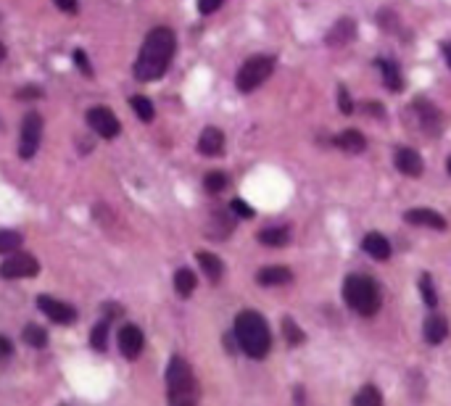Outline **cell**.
I'll list each match as a JSON object with an SVG mask.
<instances>
[{
  "label": "cell",
  "mask_w": 451,
  "mask_h": 406,
  "mask_svg": "<svg viewBox=\"0 0 451 406\" xmlns=\"http://www.w3.org/2000/svg\"><path fill=\"white\" fill-rule=\"evenodd\" d=\"M230 211H235V214L243 216V219H251V216H254V209H251L245 201H241V198H235V201L230 203Z\"/></svg>",
  "instance_id": "obj_34"
},
{
  "label": "cell",
  "mask_w": 451,
  "mask_h": 406,
  "mask_svg": "<svg viewBox=\"0 0 451 406\" xmlns=\"http://www.w3.org/2000/svg\"><path fill=\"white\" fill-rule=\"evenodd\" d=\"M354 34H357V24H354V19H341V21H335V24H332V30L328 32L325 43L332 45V48L346 45Z\"/></svg>",
  "instance_id": "obj_15"
},
{
  "label": "cell",
  "mask_w": 451,
  "mask_h": 406,
  "mask_svg": "<svg viewBox=\"0 0 451 406\" xmlns=\"http://www.w3.org/2000/svg\"><path fill=\"white\" fill-rule=\"evenodd\" d=\"M132 108H135V114L143 121H153V116H156L153 103H150L146 95H132Z\"/></svg>",
  "instance_id": "obj_27"
},
{
  "label": "cell",
  "mask_w": 451,
  "mask_h": 406,
  "mask_svg": "<svg viewBox=\"0 0 451 406\" xmlns=\"http://www.w3.org/2000/svg\"><path fill=\"white\" fill-rule=\"evenodd\" d=\"M420 293H422V301L428 303V306H436V303H438L436 287H433V280H430V274H422V280H420Z\"/></svg>",
  "instance_id": "obj_32"
},
{
  "label": "cell",
  "mask_w": 451,
  "mask_h": 406,
  "mask_svg": "<svg viewBox=\"0 0 451 406\" xmlns=\"http://www.w3.org/2000/svg\"><path fill=\"white\" fill-rule=\"evenodd\" d=\"M174 50H177V37H174V32L169 27L150 30L143 48H140V56H137L135 77L140 82H153V79L164 77Z\"/></svg>",
  "instance_id": "obj_1"
},
{
  "label": "cell",
  "mask_w": 451,
  "mask_h": 406,
  "mask_svg": "<svg viewBox=\"0 0 451 406\" xmlns=\"http://www.w3.org/2000/svg\"><path fill=\"white\" fill-rule=\"evenodd\" d=\"M74 61H77V66H79V72L82 74H88V77H92V66H90V59L82 53V50H77L74 53Z\"/></svg>",
  "instance_id": "obj_35"
},
{
  "label": "cell",
  "mask_w": 451,
  "mask_h": 406,
  "mask_svg": "<svg viewBox=\"0 0 451 406\" xmlns=\"http://www.w3.org/2000/svg\"><path fill=\"white\" fill-rule=\"evenodd\" d=\"M361 248L377 261H385L391 256V243L385 241V235H380V232H367L364 241H361Z\"/></svg>",
  "instance_id": "obj_16"
},
{
  "label": "cell",
  "mask_w": 451,
  "mask_h": 406,
  "mask_svg": "<svg viewBox=\"0 0 451 406\" xmlns=\"http://www.w3.org/2000/svg\"><path fill=\"white\" fill-rule=\"evenodd\" d=\"M422 335H425V341H428L430 346L443 343V341L449 338V319L443 314H430L425 319V325H422Z\"/></svg>",
  "instance_id": "obj_11"
},
{
  "label": "cell",
  "mask_w": 451,
  "mask_h": 406,
  "mask_svg": "<svg viewBox=\"0 0 451 406\" xmlns=\"http://www.w3.org/2000/svg\"><path fill=\"white\" fill-rule=\"evenodd\" d=\"M293 280V274L288 267H264V270H259L256 274V283L264 287H272V285H288Z\"/></svg>",
  "instance_id": "obj_17"
},
{
  "label": "cell",
  "mask_w": 451,
  "mask_h": 406,
  "mask_svg": "<svg viewBox=\"0 0 451 406\" xmlns=\"http://www.w3.org/2000/svg\"><path fill=\"white\" fill-rule=\"evenodd\" d=\"M443 56H446V61H449V66H451V40L449 43H443Z\"/></svg>",
  "instance_id": "obj_39"
},
{
  "label": "cell",
  "mask_w": 451,
  "mask_h": 406,
  "mask_svg": "<svg viewBox=\"0 0 451 406\" xmlns=\"http://www.w3.org/2000/svg\"><path fill=\"white\" fill-rule=\"evenodd\" d=\"M198 264H201V270L206 272V277H209L211 283H219L225 267H222V261L217 256L209 254V251H198Z\"/></svg>",
  "instance_id": "obj_23"
},
{
  "label": "cell",
  "mask_w": 451,
  "mask_h": 406,
  "mask_svg": "<svg viewBox=\"0 0 451 406\" xmlns=\"http://www.w3.org/2000/svg\"><path fill=\"white\" fill-rule=\"evenodd\" d=\"M198 280L196 274L190 270H177V274H174V290L180 293V296H190L193 290H196Z\"/></svg>",
  "instance_id": "obj_24"
},
{
  "label": "cell",
  "mask_w": 451,
  "mask_h": 406,
  "mask_svg": "<svg viewBox=\"0 0 451 406\" xmlns=\"http://www.w3.org/2000/svg\"><path fill=\"white\" fill-rule=\"evenodd\" d=\"M332 143L346 153H361L364 148H367V137L361 135L359 130H343V132L335 137Z\"/></svg>",
  "instance_id": "obj_18"
},
{
  "label": "cell",
  "mask_w": 451,
  "mask_h": 406,
  "mask_svg": "<svg viewBox=\"0 0 451 406\" xmlns=\"http://www.w3.org/2000/svg\"><path fill=\"white\" fill-rule=\"evenodd\" d=\"M16 98H21V101H34V98H43V90L34 88V85H30V88H21V90L16 92Z\"/></svg>",
  "instance_id": "obj_36"
},
{
  "label": "cell",
  "mask_w": 451,
  "mask_h": 406,
  "mask_svg": "<svg viewBox=\"0 0 451 406\" xmlns=\"http://www.w3.org/2000/svg\"><path fill=\"white\" fill-rule=\"evenodd\" d=\"M288 241H290L288 227H267L259 232V243L270 245V248H283V245H288Z\"/></svg>",
  "instance_id": "obj_21"
},
{
  "label": "cell",
  "mask_w": 451,
  "mask_h": 406,
  "mask_svg": "<svg viewBox=\"0 0 451 406\" xmlns=\"http://www.w3.org/2000/svg\"><path fill=\"white\" fill-rule=\"evenodd\" d=\"M383 404V393L375 385H364L357 396H354V406H380Z\"/></svg>",
  "instance_id": "obj_25"
},
{
  "label": "cell",
  "mask_w": 451,
  "mask_h": 406,
  "mask_svg": "<svg viewBox=\"0 0 451 406\" xmlns=\"http://www.w3.org/2000/svg\"><path fill=\"white\" fill-rule=\"evenodd\" d=\"M235 338L251 359H264L272 348L270 327L259 312H241L235 319Z\"/></svg>",
  "instance_id": "obj_2"
},
{
  "label": "cell",
  "mask_w": 451,
  "mask_h": 406,
  "mask_svg": "<svg viewBox=\"0 0 451 406\" xmlns=\"http://www.w3.org/2000/svg\"><path fill=\"white\" fill-rule=\"evenodd\" d=\"M404 219L409 225L417 227H430V230H446V219L433 209H409L404 214Z\"/></svg>",
  "instance_id": "obj_13"
},
{
  "label": "cell",
  "mask_w": 451,
  "mask_h": 406,
  "mask_svg": "<svg viewBox=\"0 0 451 406\" xmlns=\"http://www.w3.org/2000/svg\"><path fill=\"white\" fill-rule=\"evenodd\" d=\"M272 72H274V59L272 56H254L241 66V72L235 77V85H238L241 92H251L261 82H267Z\"/></svg>",
  "instance_id": "obj_5"
},
{
  "label": "cell",
  "mask_w": 451,
  "mask_h": 406,
  "mask_svg": "<svg viewBox=\"0 0 451 406\" xmlns=\"http://www.w3.org/2000/svg\"><path fill=\"white\" fill-rule=\"evenodd\" d=\"M88 124H90V130H95L101 137L106 140H111V137H117L121 132V124L119 119L106 108V105H95L88 111Z\"/></svg>",
  "instance_id": "obj_9"
},
{
  "label": "cell",
  "mask_w": 451,
  "mask_h": 406,
  "mask_svg": "<svg viewBox=\"0 0 451 406\" xmlns=\"http://www.w3.org/2000/svg\"><path fill=\"white\" fill-rule=\"evenodd\" d=\"M225 0H198V11L201 14H214L217 8H222Z\"/></svg>",
  "instance_id": "obj_37"
},
{
  "label": "cell",
  "mask_w": 451,
  "mask_h": 406,
  "mask_svg": "<svg viewBox=\"0 0 451 406\" xmlns=\"http://www.w3.org/2000/svg\"><path fill=\"white\" fill-rule=\"evenodd\" d=\"M37 309H40L48 319H53L56 325H74L77 322L74 306L59 301V298H53V296H37Z\"/></svg>",
  "instance_id": "obj_8"
},
{
  "label": "cell",
  "mask_w": 451,
  "mask_h": 406,
  "mask_svg": "<svg viewBox=\"0 0 451 406\" xmlns=\"http://www.w3.org/2000/svg\"><path fill=\"white\" fill-rule=\"evenodd\" d=\"M24 341L34 348H43L48 343V332L43 327H37V325H27L24 327Z\"/></svg>",
  "instance_id": "obj_29"
},
{
  "label": "cell",
  "mask_w": 451,
  "mask_h": 406,
  "mask_svg": "<svg viewBox=\"0 0 451 406\" xmlns=\"http://www.w3.org/2000/svg\"><path fill=\"white\" fill-rule=\"evenodd\" d=\"M53 3L59 6L63 14H77V8H79V6H77V0H53Z\"/></svg>",
  "instance_id": "obj_38"
},
{
  "label": "cell",
  "mask_w": 451,
  "mask_h": 406,
  "mask_svg": "<svg viewBox=\"0 0 451 406\" xmlns=\"http://www.w3.org/2000/svg\"><path fill=\"white\" fill-rule=\"evenodd\" d=\"M198 151L203 156H222L225 153V135L217 127H206L198 137Z\"/></svg>",
  "instance_id": "obj_14"
},
{
  "label": "cell",
  "mask_w": 451,
  "mask_h": 406,
  "mask_svg": "<svg viewBox=\"0 0 451 406\" xmlns=\"http://www.w3.org/2000/svg\"><path fill=\"white\" fill-rule=\"evenodd\" d=\"M0 359H3V356H0Z\"/></svg>",
  "instance_id": "obj_42"
},
{
  "label": "cell",
  "mask_w": 451,
  "mask_h": 406,
  "mask_svg": "<svg viewBox=\"0 0 451 406\" xmlns=\"http://www.w3.org/2000/svg\"><path fill=\"white\" fill-rule=\"evenodd\" d=\"M283 335H285V341L290 343V346H299V343H303V330H301V327L293 322V319H290V316L283 319Z\"/></svg>",
  "instance_id": "obj_28"
},
{
  "label": "cell",
  "mask_w": 451,
  "mask_h": 406,
  "mask_svg": "<svg viewBox=\"0 0 451 406\" xmlns=\"http://www.w3.org/2000/svg\"><path fill=\"white\" fill-rule=\"evenodd\" d=\"M40 272V264L32 254H16L8 256L3 264H0V277L3 280H27V277H34Z\"/></svg>",
  "instance_id": "obj_6"
},
{
  "label": "cell",
  "mask_w": 451,
  "mask_h": 406,
  "mask_svg": "<svg viewBox=\"0 0 451 406\" xmlns=\"http://www.w3.org/2000/svg\"><path fill=\"white\" fill-rule=\"evenodd\" d=\"M338 105H341L343 114H351V111H354V101H351V95H348L346 85L338 88Z\"/></svg>",
  "instance_id": "obj_33"
},
{
  "label": "cell",
  "mask_w": 451,
  "mask_h": 406,
  "mask_svg": "<svg viewBox=\"0 0 451 406\" xmlns=\"http://www.w3.org/2000/svg\"><path fill=\"white\" fill-rule=\"evenodd\" d=\"M21 248V235L16 230H0V254H14Z\"/></svg>",
  "instance_id": "obj_26"
},
{
  "label": "cell",
  "mask_w": 451,
  "mask_h": 406,
  "mask_svg": "<svg viewBox=\"0 0 451 406\" xmlns=\"http://www.w3.org/2000/svg\"><path fill=\"white\" fill-rule=\"evenodd\" d=\"M446 166H449V172H451V159H449V161H446Z\"/></svg>",
  "instance_id": "obj_41"
},
{
  "label": "cell",
  "mask_w": 451,
  "mask_h": 406,
  "mask_svg": "<svg viewBox=\"0 0 451 406\" xmlns=\"http://www.w3.org/2000/svg\"><path fill=\"white\" fill-rule=\"evenodd\" d=\"M343 301L361 316H372L380 309V290L364 274H348L343 280Z\"/></svg>",
  "instance_id": "obj_4"
},
{
  "label": "cell",
  "mask_w": 451,
  "mask_h": 406,
  "mask_svg": "<svg viewBox=\"0 0 451 406\" xmlns=\"http://www.w3.org/2000/svg\"><path fill=\"white\" fill-rule=\"evenodd\" d=\"M6 59V45H3V43H0V61Z\"/></svg>",
  "instance_id": "obj_40"
},
{
  "label": "cell",
  "mask_w": 451,
  "mask_h": 406,
  "mask_svg": "<svg viewBox=\"0 0 451 406\" xmlns=\"http://www.w3.org/2000/svg\"><path fill=\"white\" fill-rule=\"evenodd\" d=\"M396 169L406 174V177H420L425 164H422V156L412 148H399L396 151Z\"/></svg>",
  "instance_id": "obj_12"
},
{
  "label": "cell",
  "mask_w": 451,
  "mask_h": 406,
  "mask_svg": "<svg viewBox=\"0 0 451 406\" xmlns=\"http://www.w3.org/2000/svg\"><path fill=\"white\" fill-rule=\"evenodd\" d=\"M40 140H43V119L40 114L30 111L24 116V124H21V140H19V156L21 159H32L37 148H40Z\"/></svg>",
  "instance_id": "obj_7"
},
{
  "label": "cell",
  "mask_w": 451,
  "mask_h": 406,
  "mask_svg": "<svg viewBox=\"0 0 451 406\" xmlns=\"http://www.w3.org/2000/svg\"><path fill=\"white\" fill-rule=\"evenodd\" d=\"M166 398L169 404L185 406V404H196L198 401V385L193 369L188 367V361L182 356H174L169 361V369H166Z\"/></svg>",
  "instance_id": "obj_3"
},
{
  "label": "cell",
  "mask_w": 451,
  "mask_h": 406,
  "mask_svg": "<svg viewBox=\"0 0 451 406\" xmlns=\"http://www.w3.org/2000/svg\"><path fill=\"white\" fill-rule=\"evenodd\" d=\"M417 114H420V119H422V127L430 132V135H438L441 132V114H438V108L436 105H430V103H425V101H417Z\"/></svg>",
  "instance_id": "obj_19"
},
{
  "label": "cell",
  "mask_w": 451,
  "mask_h": 406,
  "mask_svg": "<svg viewBox=\"0 0 451 406\" xmlns=\"http://www.w3.org/2000/svg\"><path fill=\"white\" fill-rule=\"evenodd\" d=\"M230 232H232V219H230L227 214H222V211H214V214H211V227H209V235H206V238L225 241Z\"/></svg>",
  "instance_id": "obj_22"
},
{
  "label": "cell",
  "mask_w": 451,
  "mask_h": 406,
  "mask_svg": "<svg viewBox=\"0 0 451 406\" xmlns=\"http://www.w3.org/2000/svg\"><path fill=\"white\" fill-rule=\"evenodd\" d=\"M143 346H146V338H143L140 327H135V325H127V327H121V332H119V348H121V354H124L127 359H137V356L143 354Z\"/></svg>",
  "instance_id": "obj_10"
},
{
  "label": "cell",
  "mask_w": 451,
  "mask_h": 406,
  "mask_svg": "<svg viewBox=\"0 0 451 406\" xmlns=\"http://www.w3.org/2000/svg\"><path fill=\"white\" fill-rule=\"evenodd\" d=\"M203 187L209 190V193H222L227 187V177H225V172H209L206 174V180H203Z\"/></svg>",
  "instance_id": "obj_30"
},
{
  "label": "cell",
  "mask_w": 451,
  "mask_h": 406,
  "mask_svg": "<svg viewBox=\"0 0 451 406\" xmlns=\"http://www.w3.org/2000/svg\"><path fill=\"white\" fill-rule=\"evenodd\" d=\"M377 66H380V72H383V82H385L388 90L391 92L404 90V77H401L399 66H396L393 61H377Z\"/></svg>",
  "instance_id": "obj_20"
},
{
  "label": "cell",
  "mask_w": 451,
  "mask_h": 406,
  "mask_svg": "<svg viewBox=\"0 0 451 406\" xmlns=\"http://www.w3.org/2000/svg\"><path fill=\"white\" fill-rule=\"evenodd\" d=\"M90 341H92V348H95V351H106V346H108V322H106V319L95 325Z\"/></svg>",
  "instance_id": "obj_31"
}]
</instances>
